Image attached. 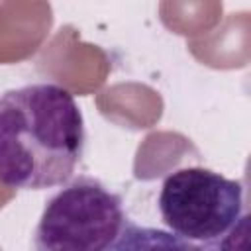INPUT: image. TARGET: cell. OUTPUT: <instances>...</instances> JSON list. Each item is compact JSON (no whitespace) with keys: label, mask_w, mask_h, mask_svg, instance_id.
<instances>
[{"label":"cell","mask_w":251,"mask_h":251,"mask_svg":"<svg viewBox=\"0 0 251 251\" xmlns=\"http://www.w3.org/2000/svg\"><path fill=\"white\" fill-rule=\"evenodd\" d=\"M135 227L122 198L100 180L78 176L45 204L35 227L39 251H108L135 247Z\"/></svg>","instance_id":"obj_2"},{"label":"cell","mask_w":251,"mask_h":251,"mask_svg":"<svg viewBox=\"0 0 251 251\" xmlns=\"http://www.w3.org/2000/svg\"><path fill=\"white\" fill-rule=\"evenodd\" d=\"M159 212L182 247H224L243 220V186L216 171L184 167L163 180Z\"/></svg>","instance_id":"obj_3"},{"label":"cell","mask_w":251,"mask_h":251,"mask_svg":"<svg viewBox=\"0 0 251 251\" xmlns=\"http://www.w3.org/2000/svg\"><path fill=\"white\" fill-rule=\"evenodd\" d=\"M82 149V112L67 88L33 82L0 94V184L61 186L73 176Z\"/></svg>","instance_id":"obj_1"}]
</instances>
